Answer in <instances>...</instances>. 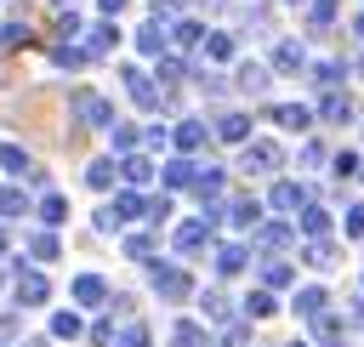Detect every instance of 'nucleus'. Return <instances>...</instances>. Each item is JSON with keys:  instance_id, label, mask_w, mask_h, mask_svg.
Listing matches in <instances>:
<instances>
[{"instance_id": "obj_38", "label": "nucleus", "mask_w": 364, "mask_h": 347, "mask_svg": "<svg viewBox=\"0 0 364 347\" xmlns=\"http://www.w3.org/2000/svg\"><path fill=\"white\" fill-rule=\"evenodd\" d=\"M341 74H347L341 63H318V68H313V80H318V85H330V91H336V80H341Z\"/></svg>"}, {"instance_id": "obj_34", "label": "nucleus", "mask_w": 364, "mask_h": 347, "mask_svg": "<svg viewBox=\"0 0 364 347\" xmlns=\"http://www.w3.org/2000/svg\"><path fill=\"white\" fill-rule=\"evenodd\" d=\"M28 256H34V262H51V256H57V239H51V233H34V239H28Z\"/></svg>"}, {"instance_id": "obj_46", "label": "nucleus", "mask_w": 364, "mask_h": 347, "mask_svg": "<svg viewBox=\"0 0 364 347\" xmlns=\"http://www.w3.org/2000/svg\"><path fill=\"white\" fill-rule=\"evenodd\" d=\"M114 148H125V154H131V148H136V125H119V131H114Z\"/></svg>"}, {"instance_id": "obj_8", "label": "nucleus", "mask_w": 364, "mask_h": 347, "mask_svg": "<svg viewBox=\"0 0 364 347\" xmlns=\"http://www.w3.org/2000/svg\"><path fill=\"white\" fill-rule=\"evenodd\" d=\"M301 199H307V188H301V182H290V176H284V182H273V193H267V205H273V210H296Z\"/></svg>"}, {"instance_id": "obj_2", "label": "nucleus", "mask_w": 364, "mask_h": 347, "mask_svg": "<svg viewBox=\"0 0 364 347\" xmlns=\"http://www.w3.org/2000/svg\"><path fill=\"white\" fill-rule=\"evenodd\" d=\"M74 114H80L85 125H97V131H102V125H114V114H108V102H102L97 91H74Z\"/></svg>"}, {"instance_id": "obj_42", "label": "nucleus", "mask_w": 364, "mask_h": 347, "mask_svg": "<svg viewBox=\"0 0 364 347\" xmlns=\"http://www.w3.org/2000/svg\"><path fill=\"white\" fill-rule=\"evenodd\" d=\"M205 51H210V57H233V34H210Z\"/></svg>"}, {"instance_id": "obj_39", "label": "nucleus", "mask_w": 364, "mask_h": 347, "mask_svg": "<svg viewBox=\"0 0 364 347\" xmlns=\"http://www.w3.org/2000/svg\"><path fill=\"white\" fill-rule=\"evenodd\" d=\"M23 210H28V199H23L17 188H11V193H0V216H23Z\"/></svg>"}, {"instance_id": "obj_31", "label": "nucleus", "mask_w": 364, "mask_h": 347, "mask_svg": "<svg viewBox=\"0 0 364 347\" xmlns=\"http://www.w3.org/2000/svg\"><path fill=\"white\" fill-rule=\"evenodd\" d=\"M0 165H6L11 176H23V171H28V154H23L17 142H6V148H0Z\"/></svg>"}, {"instance_id": "obj_51", "label": "nucleus", "mask_w": 364, "mask_h": 347, "mask_svg": "<svg viewBox=\"0 0 364 347\" xmlns=\"http://www.w3.org/2000/svg\"><path fill=\"white\" fill-rule=\"evenodd\" d=\"M353 28H358V34H364V17H358V23H353Z\"/></svg>"}, {"instance_id": "obj_11", "label": "nucleus", "mask_w": 364, "mask_h": 347, "mask_svg": "<svg viewBox=\"0 0 364 347\" xmlns=\"http://www.w3.org/2000/svg\"><path fill=\"white\" fill-rule=\"evenodd\" d=\"M273 119H279L284 131H307V125H313V108H301V102H279Z\"/></svg>"}, {"instance_id": "obj_27", "label": "nucleus", "mask_w": 364, "mask_h": 347, "mask_svg": "<svg viewBox=\"0 0 364 347\" xmlns=\"http://www.w3.org/2000/svg\"><path fill=\"white\" fill-rule=\"evenodd\" d=\"M171 347H205V330H199L193 319H182V324L171 330Z\"/></svg>"}, {"instance_id": "obj_36", "label": "nucleus", "mask_w": 364, "mask_h": 347, "mask_svg": "<svg viewBox=\"0 0 364 347\" xmlns=\"http://www.w3.org/2000/svg\"><path fill=\"white\" fill-rule=\"evenodd\" d=\"M341 228H347V239H364V205H347Z\"/></svg>"}, {"instance_id": "obj_54", "label": "nucleus", "mask_w": 364, "mask_h": 347, "mask_svg": "<svg viewBox=\"0 0 364 347\" xmlns=\"http://www.w3.org/2000/svg\"><path fill=\"white\" fill-rule=\"evenodd\" d=\"M296 6H301V0H296Z\"/></svg>"}, {"instance_id": "obj_3", "label": "nucleus", "mask_w": 364, "mask_h": 347, "mask_svg": "<svg viewBox=\"0 0 364 347\" xmlns=\"http://www.w3.org/2000/svg\"><path fill=\"white\" fill-rule=\"evenodd\" d=\"M154 290H159L165 301H182L193 284H188V273H182V267H165V262H159V267H154Z\"/></svg>"}, {"instance_id": "obj_28", "label": "nucleus", "mask_w": 364, "mask_h": 347, "mask_svg": "<svg viewBox=\"0 0 364 347\" xmlns=\"http://www.w3.org/2000/svg\"><path fill=\"white\" fill-rule=\"evenodd\" d=\"M239 85L245 91H262L267 85V63H239Z\"/></svg>"}, {"instance_id": "obj_43", "label": "nucleus", "mask_w": 364, "mask_h": 347, "mask_svg": "<svg viewBox=\"0 0 364 347\" xmlns=\"http://www.w3.org/2000/svg\"><path fill=\"white\" fill-rule=\"evenodd\" d=\"M125 256H136V262H148V256H154V245H148L142 233H131V239H125Z\"/></svg>"}, {"instance_id": "obj_4", "label": "nucleus", "mask_w": 364, "mask_h": 347, "mask_svg": "<svg viewBox=\"0 0 364 347\" xmlns=\"http://www.w3.org/2000/svg\"><path fill=\"white\" fill-rule=\"evenodd\" d=\"M46 296H51L46 273H28V267H23V273H17V301H23V307H40Z\"/></svg>"}, {"instance_id": "obj_49", "label": "nucleus", "mask_w": 364, "mask_h": 347, "mask_svg": "<svg viewBox=\"0 0 364 347\" xmlns=\"http://www.w3.org/2000/svg\"><path fill=\"white\" fill-rule=\"evenodd\" d=\"M17 336V319H0V341H11Z\"/></svg>"}, {"instance_id": "obj_21", "label": "nucleus", "mask_w": 364, "mask_h": 347, "mask_svg": "<svg viewBox=\"0 0 364 347\" xmlns=\"http://www.w3.org/2000/svg\"><path fill=\"white\" fill-rule=\"evenodd\" d=\"M114 176H119L114 159H91V165H85V182H91V188H114Z\"/></svg>"}, {"instance_id": "obj_53", "label": "nucleus", "mask_w": 364, "mask_h": 347, "mask_svg": "<svg viewBox=\"0 0 364 347\" xmlns=\"http://www.w3.org/2000/svg\"><path fill=\"white\" fill-rule=\"evenodd\" d=\"M296 347H307V341H296Z\"/></svg>"}, {"instance_id": "obj_6", "label": "nucleus", "mask_w": 364, "mask_h": 347, "mask_svg": "<svg viewBox=\"0 0 364 347\" xmlns=\"http://www.w3.org/2000/svg\"><path fill=\"white\" fill-rule=\"evenodd\" d=\"M125 85H131V97H136V108H159V91H154V80H148L142 68H125Z\"/></svg>"}, {"instance_id": "obj_19", "label": "nucleus", "mask_w": 364, "mask_h": 347, "mask_svg": "<svg viewBox=\"0 0 364 347\" xmlns=\"http://www.w3.org/2000/svg\"><path fill=\"white\" fill-rule=\"evenodd\" d=\"M228 222H233V228H256V222H262V205H256V199H233V205H228Z\"/></svg>"}, {"instance_id": "obj_41", "label": "nucleus", "mask_w": 364, "mask_h": 347, "mask_svg": "<svg viewBox=\"0 0 364 347\" xmlns=\"http://www.w3.org/2000/svg\"><path fill=\"white\" fill-rule=\"evenodd\" d=\"M108 46H114V23H97L91 28V51H108Z\"/></svg>"}, {"instance_id": "obj_16", "label": "nucleus", "mask_w": 364, "mask_h": 347, "mask_svg": "<svg viewBox=\"0 0 364 347\" xmlns=\"http://www.w3.org/2000/svg\"><path fill=\"white\" fill-rule=\"evenodd\" d=\"M256 245H262V250H284V245H290V228H284V222H256Z\"/></svg>"}, {"instance_id": "obj_13", "label": "nucleus", "mask_w": 364, "mask_h": 347, "mask_svg": "<svg viewBox=\"0 0 364 347\" xmlns=\"http://www.w3.org/2000/svg\"><path fill=\"white\" fill-rule=\"evenodd\" d=\"M102 296H108V284H102L97 273H80V279H74V301H80V307H97Z\"/></svg>"}, {"instance_id": "obj_52", "label": "nucleus", "mask_w": 364, "mask_h": 347, "mask_svg": "<svg viewBox=\"0 0 364 347\" xmlns=\"http://www.w3.org/2000/svg\"><path fill=\"white\" fill-rule=\"evenodd\" d=\"M0 250H6V233H0Z\"/></svg>"}, {"instance_id": "obj_44", "label": "nucleus", "mask_w": 364, "mask_h": 347, "mask_svg": "<svg viewBox=\"0 0 364 347\" xmlns=\"http://www.w3.org/2000/svg\"><path fill=\"white\" fill-rule=\"evenodd\" d=\"M0 40H6V46H28V28H23V23H6Z\"/></svg>"}, {"instance_id": "obj_48", "label": "nucleus", "mask_w": 364, "mask_h": 347, "mask_svg": "<svg viewBox=\"0 0 364 347\" xmlns=\"http://www.w3.org/2000/svg\"><path fill=\"white\" fill-rule=\"evenodd\" d=\"M245 341H250V336H245V324H233V330H228V347H245Z\"/></svg>"}, {"instance_id": "obj_1", "label": "nucleus", "mask_w": 364, "mask_h": 347, "mask_svg": "<svg viewBox=\"0 0 364 347\" xmlns=\"http://www.w3.org/2000/svg\"><path fill=\"white\" fill-rule=\"evenodd\" d=\"M245 171H262V176H273L279 165H284V154H279V142H245V159H239Z\"/></svg>"}, {"instance_id": "obj_37", "label": "nucleus", "mask_w": 364, "mask_h": 347, "mask_svg": "<svg viewBox=\"0 0 364 347\" xmlns=\"http://www.w3.org/2000/svg\"><path fill=\"white\" fill-rule=\"evenodd\" d=\"M114 347H148V330H142V324H125V330L114 336Z\"/></svg>"}, {"instance_id": "obj_25", "label": "nucleus", "mask_w": 364, "mask_h": 347, "mask_svg": "<svg viewBox=\"0 0 364 347\" xmlns=\"http://www.w3.org/2000/svg\"><path fill=\"white\" fill-rule=\"evenodd\" d=\"M245 267V245H216V273H239Z\"/></svg>"}, {"instance_id": "obj_32", "label": "nucleus", "mask_w": 364, "mask_h": 347, "mask_svg": "<svg viewBox=\"0 0 364 347\" xmlns=\"http://www.w3.org/2000/svg\"><path fill=\"white\" fill-rule=\"evenodd\" d=\"M80 330H85L80 313H57V319H51V336H57V341H68V336H80Z\"/></svg>"}, {"instance_id": "obj_23", "label": "nucleus", "mask_w": 364, "mask_h": 347, "mask_svg": "<svg viewBox=\"0 0 364 347\" xmlns=\"http://www.w3.org/2000/svg\"><path fill=\"white\" fill-rule=\"evenodd\" d=\"M193 188H199V199L210 205V199L222 193V171H216V165H210V171H193Z\"/></svg>"}, {"instance_id": "obj_15", "label": "nucleus", "mask_w": 364, "mask_h": 347, "mask_svg": "<svg viewBox=\"0 0 364 347\" xmlns=\"http://www.w3.org/2000/svg\"><path fill=\"white\" fill-rule=\"evenodd\" d=\"M205 239H210V216H205V222H182V228H176V250H199Z\"/></svg>"}, {"instance_id": "obj_18", "label": "nucleus", "mask_w": 364, "mask_h": 347, "mask_svg": "<svg viewBox=\"0 0 364 347\" xmlns=\"http://www.w3.org/2000/svg\"><path fill=\"white\" fill-rule=\"evenodd\" d=\"M119 176H125L131 188H142V182H154V165H148L142 154H125V165H119Z\"/></svg>"}, {"instance_id": "obj_5", "label": "nucleus", "mask_w": 364, "mask_h": 347, "mask_svg": "<svg viewBox=\"0 0 364 347\" xmlns=\"http://www.w3.org/2000/svg\"><path fill=\"white\" fill-rule=\"evenodd\" d=\"M296 228H301L307 239H318V233L330 228V210H324V205H307V199H301V205H296Z\"/></svg>"}, {"instance_id": "obj_26", "label": "nucleus", "mask_w": 364, "mask_h": 347, "mask_svg": "<svg viewBox=\"0 0 364 347\" xmlns=\"http://www.w3.org/2000/svg\"><path fill=\"white\" fill-rule=\"evenodd\" d=\"M199 307L210 313V324H228V319H233V307H228V296H222V290H205V301H199Z\"/></svg>"}, {"instance_id": "obj_50", "label": "nucleus", "mask_w": 364, "mask_h": 347, "mask_svg": "<svg viewBox=\"0 0 364 347\" xmlns=\"http://www.w3.org/2000/svg\"><path fill=\"white\" fill-rule=\"evenodd\" d=\"M97 6H102V11H119V6H125V0H97Z\"/></svg>"}, {"instance_id": "obj_12", "label": "nucleus", "mask_w": 364, "mask_h": 347, "mask_svg": "<svg viewBox=\"0 0 364 347\" xmlns=\"http://www.w3.org/2000/svg\"><path fill=\"white\" fill-rule=\"evenodd\" d=\"M171 137H176V148H182V154H193V148H205V137H210V131H205V119H182Z\"/></svg>"}, {"instance_id": "obj_10", "label": "nucleus", "mask_w": 364, "mask_h": 347, "mask_svg": "<svg viewBox=\"0 0 364 347\" xmlns=\"http://www.w3.org/2000/svg\"><path fill=\"white\" fill-rule=\"evenodd\" d=\"M307 63V51H301V40H279L273 46V68H284V74H296Z\"/></svg>"}, {"instance_id": "obj_20", "label": "nucleus", "mask_w": 364, "mask_h": 347, "mask_svg": "<svg viewBox=\"0 0 364 347\" xmlns=\"http://www.w3.org/2000/svg\"><path fill=\"white\" fill-rule=\"evenodd\" d=\"M301 262H307V267H330V262H336V245H330V239L318 233V239H307V250H301Z\"/></svg>"}, {"instance_id": "obj_40", "label": "nucleus", "mask_w": 364, "mask_h": 347, "mask_svg": "<svg viewBox=\"0 0 364 347\" xmlns=\"http://www.w3.org/2000/svg\"><path fill=\"white\" fill-rule=\"evenodd\" d=\"M307 17H313V23H318V28H324V23H330V17H336V0H307Z\"/></svg>"}, {"instance_id": "obj_29", "label": "nucleus", "mask_w": 364, "mask_h": 347, "mask_svg": "<svg viewBox=\"0 0 364 347\" xmlns=\"http://www.w3.org/2000/svg\"><path fill=\"white\" fill-rule=\"evenodd\" d=\"M159 176H165V188H188V182H193V165H188V159H171Z\"/></svg>"}, {"instance_id": "obj_14", "label": "nucleus", "mask_w": 364, "mask_h": 347, "mask_svg": "<svg viewBox=\"0 0 364 347\" xmlns=\"http://www.w3.org/2000/svg\"><path fill=\"white\" fill-rule=\"evenodd\" d=\"M216 137H222V142H250V119H245V114H222V119H216Z\"/></svg>"}, {"instance_id": "obj_30", "label": "nucleus", "mask_w": 364, "mask_h": 347, "mask_svg": "<svg viewBox=\"0 0 364 347\" xmlns=\"http://www.w3.org/2000/svg\"><path fill=\"white\" fill-rule=\"evenodd\" d=\"M262 284H267V290H284V284H290V262H279V256H273V262L262 267Z\"/></svg>"}, {"instance_id": "obj_24", "label": "nucleus", "mask_w": 364, "mask_h": 347, "mask_svg": "<svg viewBox=\"0 0 364 347\" xmlns=\"http://www.w3.org/2000/svg\"><path fill=\"white\" fill-rule=\"evenodd\" d=\"M108 210H114V216H119V222H136V216H142V210H148V205H142V193H119V199H114V205H108Z\"/></svg>"}, {"instance_id": "obj_35", "label": "nucleus", "mask_w": 364, "mask_h": 347, "mask_svg": "<svg viewBox=\"0 0 364 347\" xmlns=\"http://www.w3.org/2000/svg\"><path fill=\"white\" fill-rule=\"evenodd\" d=\"M136 46H142V51H165V34H159V17H154V23L142 28V34H136Z\"/></svg>"}, {"instance_id": "obj_45", "label": "nucleus", "mask_w": 364, "mask_h": 347, "mask_svg": "<svg viewBox=\"0 0 364 347\" xmlns=\"http://www.w3.org/2000/svg\"><path fill=\"white\" fill-rule=\"evenodd\" d=\"M176 46H199V23H176Z\"/></svg>"}, {"instance_id": "obj_9", "label": "nucleus", "mask_w": 364, "mask_h": 347, "mask_svg": "<svg viewBox=\"0 0 364 347\" xmlns=\"http://www.w3.org/2000/svg\"><path fill=\"white\" fill-rule=\"evenodd\" d=\"M307 324H313V336H318L324 347H336V341H341V313H330V307H318V313H313Z\"/></svg>"}, {"instance_id": "obj_17", "label": "nucleus", "mask_w": 364, "mask_h": 347, "mask_svg": "<svg viewBox=\"0 0 364 347\" xmlns=\"http://www.w3.org/2000/svg\"><path fill=\"white\" fill-rule=\"evenodd\" d=\"M290 307H296V319H313L318 307H330V296H324L318 284H307V290H296V301H290Z\"/></svg>"}, {"instance_id": "obj_22", "label": "nucleus", "mask_w": 364, "mask_h": 347, "mask_svg": "<svg viewBox=\"0 0 364 347\" xmlns=\"http://www.w3.org/2000/svg\"><path fill=\"white\" fill-rule=\"evenodd\" d=\"M245 313H250V319H273V313H279L273 290H250V296H245Z\"/></svg>"}, {"instance_id": "obj_47", "label": "nucleus", "mask_w": 364, "mask_h": 347, "mask_svg": "<svg viewBox=\"0 0 364 347\" xmlns=\"http://www.w3.org/2000/svg\"><path fill=\"white\" fill-rule=\"evenodd\" d=\"M336 176H358V154H336Z\"/></svg>"}, {"instance_id": "obj_33", "label": "nucleus", "mask_w": 364, "mask_h": 347, "mask_svg": "<svg viewBox=\"0 0 364 347\" xmlns=\"http://www.w3.org/2000/svg\"><path fill=\"white\" fill-rule=\"evenodd\" d=\"M63 216H68V205H63L57 193H46V199H40V222H51V228H57Z\"/></svg>"}, {"instance_id": "obj_7", "label": "nucleus", "mask_w": 364, "mask_h": 347, "mask_svg": "<svg viewBox=\"0 0 364 347\" xmlns=\"http://www.w3.org/2000/svg\"><path fill=\"white\" fill-rule=\"evenodd\" d=\"M324 119H330V125H353V119H358L353 97H347V91H330V97H324Z\"/></svg>"}]
</instances>
